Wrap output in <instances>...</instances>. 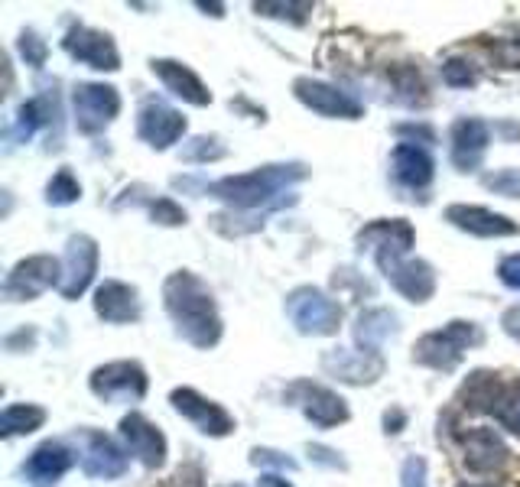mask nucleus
I'll return each mask as SVG.
<instances>
[{"mask_svg":"<svg viewBox=\"0 0 520 487\" xmlns=\"http://www.w3.org/2000/svg\"><path fill=\"white\" fill-rule=\"evenodd\" d=\"M397 134L400 137H423L426 143H433L436 140V134L429 127H413V124H403V127H397Z\"/></svg>","mask_w":520,"mask_h":487,"instance_id":"obj_43","label":"nucleus"},{"mask_svg":"<svg viewBox=\"0 0 520 487\" xmlns=\"http://www.w3.org/2000/svg\"><path fill=\"white\" fill-rule=\"evenodd\" d=\"M494 419L504 426V429H511L520 436V384H507L501 390V397L498 403H494Z\"/></svg>","mask_w":520,"mask_h":487,"instance_id":"obj_29","label":"nucleus"},{"mask_svg":"<svg viewBox=\"0 0 520 487\" xmlns=\"http://www.w3.org/2000/svg\"><path fill=\"white\" fill-rule=\"evenodd\" d=\"M46 423V410L43 406H33V403H13L0 416V432L10 439V436H26V432H36L39 426Z\"/></svg>","mask_w":520,"mask_h":487,"instance_id":"obj_27","label":"nucleus"},{"mask_svg":"<svg viewBox=\"0 0 520 487\" xmlns=\"http://www.w3.org/2000/svg\"><path fill=\"white\" fill-rule=\"evenodd\" d=\"M491 143V127L478 117H462L452 127V163L462 169V173H472L481 163Z\"/></svg>","mask_w":520,"mask_h":487,"instance_id":"obj_18","label":"nucleus"},{"mask_svg":"<svg viewBox=\"0 0 520 487\" xmlns=\"http://www.w3.org/2000/svg\"><path fill=\"white\" fill-rule=\"evenodd\" d=\"M481 338L485 335H481V328L475 322H449L446 328L429 332L416 341L413 361L433 367V371H455L459 361L465 358V351L481 345Z\"/></svg>","mask_w":520,"mask_h":487,"instance_id":"obj_3","label":"nucleus"},{"mask_svg":"<svg viewBox=\"0 0 520 487\" xmlns=\"http://www.w3.org/2000/svg\"><path fill=\"white\" fill-rule=\"evenodd\" d=\"M257 487H293V484H286L280 475H264V478L257 481Z\"/></svg>","mask_w":520,"mask_h":487,"instance_id":"obj_46","label":"nucleus"},{"mask_svg":"<svg viewBox=\"0 0 520 487\" xmlns=\"http://www.w3.org/2000/svg\"><path fill=\"white\" fill-rule=\"evenodd\" d=\"M137 134L156 150H166L186 134V117L163 101H147L137 114Z\"/></svg>","mask_w":520,"mask_h":487,"instance_id":"obj_13","label":"nucleus"},{"mask_svg":"<svg viewBox=\"0 0 520 487\" xmlns=\"http://www.w3.org/2000/svg\"><path fill=\"white\" fill-rule=\"evenodd\" d=\"M65 52L82 65H91L98 72H117L121 69V56H117V46L108 33L88 30V26H75V30L65 33L62 39Z\"/></svg>","mask_w":520,"mask_h":487,"instance_id":"obj_12","label":"nucleus"},{"mask_svg":"<svg viewBox=\"0 0 520 487\" xmlns=\"http://www.w3.org/2000/svg\"><path fill=\"white\" fill-rule=\"evenodd\" d=\"M72 462H75V455L65 449L62 442H43L30 458H26L23 478L30 484H36V487H49L72 468Z\"/></svg>","mask_w":520,"mask_h":487,"instance_id":"obj_23","label":"nucleus"},{"mask_svg":"<svg viewBox=\"0 0 520 487\" xmlns=\"http://www.w3.org/2000/svg\"><path fill=\"white\" fill-rule=\"evenodd\" d=\"M98 273V244L88 234H75L65 244V263H62V283L59 293L65 299H78L91 286Z\"/></svg>","mask_w":520,"mask_h":487,"instance_id":"obj_9","label":"nucleus"},{"mask_svg":"<svg viewBox=\"0 0 520 487\" xmlns=\"http://www.w3.org/2000/svg\"><path fill=\"white\" fill-rule=\"evenodd\" d=\"M166 312L176 322L179 335L195 348H215L221 338V319L212 293L192 273H173L163 286Z\"/></svg>","mask_w":520,"mask_h":487,"instance_id":"obj_1","label":"nucleus"},{"mask_svg":"<svg viewBox=\"0 0 520 487\" xmlns=\"http://www.w3.org/2000/svg\"><path fill=\"white\" fill-rule=\"evenodd\" d=\"M296 98L312 108L322 117H348V121H355L361 117V104L348 95V91L335 88V85H325V82H312V78H296Z\"/></svg>","mask_w":520,"mask_h":487,"instance_id":"obj_14","label":"nucleus"},{"mask_svg":"<svg viewBox=\"0 0 520 487\" xmlns=\"http://www.w3.org/2000/svg\"><path fill=\"white\" fill-rule=\"evenodd\" d=\"M498 276H501V283H504L507 289H517V293H520V254L501 260Z\"/></svg>","mask_w":520,"mask_h":487,"instance_id":"obj_41","label":"nucleus"},{"mask_svg":"<svg viewBox=\"0 0 520 487\" xmlns=\"http://www.w3.org/2000/svg\"><path fill=\"white\" fill-rule=\"evenodd\" d=\"M462 445H465V465L478 471V475H485V471H501L507 465V445L501 442V436L494 429H472L462 436Z\"/></svg>","mask_w":520,"mask_h":487,"instance_id":"obj_22","label":"nucleus"},{"mask_svg":"<svg viewBox=\"0 0 520 487\" xmlns=\"http://www.w3.org/2000/svg\"><path fill=\"white\" fill-rule=\"evenodd\" d=\"M306 179V166L303 163H280V166H264V169H254V173H241V176H225L208 186V195H215V199L228 202L234 208H244V212H251V208H260V205H280L273 202L283 189H290L293 182Z\"/></svg>","mask_w":520,"mask_h":487,"instance_id":"obj_2","label":"nucleus"},{"mask_svg":"<svg viewBox=\"0 0 520 487\" xmlns=\"http://www.w3.org/2000/svg\"><path fill=\"white\" fill-rule=\"evenodd\" d=\"M150 215H153V221H160V225H186V212H182V208L173 202V199H156L153 205H150Z\"/></svg>","mask_w":520,"mask_h":487,"instance_id":"obj_35","label":"nucleus"},{"mask_svg":"<svg viewBox=\"0 0 520 487\" xmlns=\"http://www.w3.org/2000/svg\"><path fill=\"white\" fill-rule=\"evenodd\" d=\"M322 367L332 377L345 380V384H374V380L384 374L381 354H374V351H345V348L325 351Z\"/></svg>","mask_w":520,"mask_h":487,"instance_id":"obj_17","label":"nucleus"},{"mask_svg":"<svg viewBox=\"0 0 520 487\" xmlns=\"http://www.w3.org/2000/svg\"><path fill=\"white\" fill-rule=\"evenodd\" d=\"M387 280L394 283L400 296H407L410 302H426L436 293V273L426 260H397L384 267Z\"/></svg>","mask_w":520,"mask_h":487,"instance_id":"obj_21","label":"nucleus"},{"mask_svg":"<svg viewBox=\"0 0 520 487\" xmlns=\"http://www.w3.org/2000/svg\"><path fill=\"white\" fill-rule=\"evenodd\" d=\"M95 312L101 315L104 322L111 325H127L140 319V299L137 289L117 280H104L95 289Z\"/></svg>","mask_w":520,"mask_h":487,"instance_id":"obj_20","label":"nucleus"},{"mask_svg":"<svg viewBox=\"0 0 520 487\" xmlns=\"http://www.w3.org/2000/svg\"><path fill=\"white\" fill-rule=\"evenodd\" d=\"M59 283H62V263L56 257H26L10 270L4 283V296L13 302L36 299L43 296L49 286H59Z\"/></svg>","mask_w":520,"mask_h":487,"instance_id":"obj_7","label":"nucleus"},{"mask_svg":"<svg viewBox=\"0 0 520 487\" xmlns=\"http://www.w3.org/2000/svg\"><path fill=\"white\" fill-rule=\"evenodd\" d=\"M20 56L26 59V65H33V69H39V65L46 62V43L39 39L36 33H23L20 36Z\"/></svg>","mask_w":520,"mask_h":487,"instance_id":"obj_37","label":"nucleus"},{"mask_svg":"<svg viewBox=\"0 0 520 487\" xmlns=\"http://www.w3.org/2000/svg\"><path fill=\"white\" fill-rule=\"evenodd\" d=\"M397 332V315L387 312V309H368L358 315V328H355V338L361 351H374L384 345V341Z\"/></svg>","mask_w":520,"mask_h":487,"instance_id":"obj_26","label":"nucleus"},{"mask_svg":"<svg viewBox=\"0 0 520 487\" xmlns=\"http://www.w3.org/2000/svg\"><path fill=\"white\" fill-rule=\"evenodd\" d=\"M384 426H387V432H400V426H403V413H400V410L387 413V416H384Z\"/></svg>","mask_w":520,"mask_h":487,"instance_id":"obj_45","label":"nucleus"},{"mask_svg":"<svg viewBox=\"0 0 520 487\" xmlns=\"http://www.w3.org/2000/svg\"><path fill=\"white\" fill-rule=\"evenodd\" d=\"M75 108V124L82 134H101L108 127L117 111H121V95L111 85H75L72 95Z\"/></svg>","mask_w":520,"mask_h":487,"instance_id":"obj_6","label":"nucleus"},{"mask_svg":"<svg viewBox=\"0 0 520 487\" xmlns=\"http://www.w3.org/2000/svg\"><path fill=\"white\" fill-rule=\"evenodd\" d=\"M358 247L371 250L377 267H387V263H397L407 250L413 247V228L403 218L394 221H374L358 234Z\"/></svg>","mask_w":520,"mask_h":487,"instance_id":"obj_11","label":"nucleus"},{"mask_svg":"<svg viewBox=\"0 0 520 487\" xmlns=\"http://www.w3.org/2000/svg\"><path fill=\"white\" fill-rule=\"evenodd\" d=\"M153 72L163 78V85L173 91L176 98L195 104V108H205V104H212V91L202 85V78L195 75L189 65L173 62V59H153Z\"/></svg>","mask_w":520,"mask_h":487,"instance_id":"obj_24","label":"nucleus"},{"mask_svg":"<svg viewBox=\"0 0 520 487\" xmlns=\"http://www.w3.org/2000/svg\"><path fill=\"white\" fill-rule=\"evenodd\" d=\"M257 13H264V17H280V20H306V13L312 10V4H257L254 7Z\"/></svg>","mask_w":520,"mask_h":487,"instance_id":"obj_36","label":"nucleus"},{"mask_svg":"<svg viewBox=\"0 0 520 487\" xmlns=\"http://www.w3.org/2000/svg\"><path fill=\"white\" fill-rule=\"evenodd\" d=\"M309 455L316 458L319 465H329V468H345V462H342V458H335V452L322 449V445H312V449H309Z\"/></svg>","mask_w":520,"mask_h":487,"instance_id":"obj_42","label":"nucleus"},{"mask_svg":"<svg viewBox=\"0 0 520 487\" xmlns=\"http://www.w3.org/2000/svg\"><path fill=\"white\" fill-rule=\"evenodd\" d=\"M400 481L403 487H426V462L420 455H410L400 468Z\"/></svg>","mask_w":520,"mask_h":487,"instance_id":"obj_38","label":"nucleus"},{"mask_svg":"<svg viewBox=\"0 0 520 487\" xmlns=\"http://www.w3.org/2000/svg\"><path fill=\"white\" fill-rule=\"evenodd\" d=\"M169 400H173V410L186 416L189 423L199 426V432H205V436H228V432L234 429V419L221 410L218 403L205 400L202 393H195L189 387L173 390V397Z\"/></svg>","mask_w":520,"mask_h":487,"instance_id":"obj_15","label":"nucleus"},{"mask_svg":"<svg viewBox=\"0 0 520 487\" xmlns=\"http://www.w3.org/2000/svg\"><path fill=\"white\" fill-rule=\"evenodd\" d=\"M221 156H225V147L212 137H199V140H192L189 147H182V160L186 163H215Z\"/></svg>","mask_w":520,"mask_h":487,"instance_id":"obj_31","label":"nucleus"},{"mask_svg":"<svg viewBox=\"0 0 520 487\" xmlns=\"http://www.w3.org/2000/svg\"><path fill=\"white\" fill-rule=\"evenodd\" d=\"M251 462H254V465L280 468V471H296L293 458H286V455H280V452H270V449H254V452H251Z\"/></svg>","mask_w":520,"mask_h":487,"instance_id":"obj_40","label":"nucleus"},{"mask_svg":"<svg viewBox=\"0 0 520 487\" xmlns=\"http://www.w3.org/2000/svg\"><path fill=\"white\" fill-rule=\"evenodd\" d=\"M286 397L303 406L306 419H309L312 426H319V429H332V426L345 423V419H348L345 400L338 397L335 390H329V387H319V384H309V380H299V384H293L290 390H286Z\"/></svg>","mask_w":520,"mask_h":487,"instance_id":"obj_10","label":"nucleus"},{"mask_svg":"<svg viewBox=\"0 0 520 487\" xmlns=\"http://www.w3.org/2000/svg\"><path fill=\"white\" fill-rule=\"evenodd\" d=\"M504 332L511 338H520V306L511 309V312H504Z\"/></svg>","mask_w":520,"mask_h":487,"instance_id":"obj_44","label":"nucleus"},{"mask_svg":"<svg viewBox=\"0 0 520 487\" xmlns=\"http://www.w3.org/2000/svg\"><path fill=\"white\" fill-rule=\"evenodd\" d=\"M394 85H397V91H403V98H407L410 104L416 98H423V91H426L423 78L413 65H400V69H394Z\"/></svg>","mask_w":520,"mask_h":487,"instance_id":"obj_33","label":"nucleus"},{"mask_svg":"<svg viewBox=\"0 0 520 487\" xmlns=\"http://www.w3.org/2000/svg\"><path fill=\"white\" fill-rule=\"evenodd\" d=\"M442 82L452 88H468L478 82V69L465 59H449V62H442Z\"/></svg>","mask_w":520,"mask_h":487,"instance_id":"obj_32","label":"nucleus"},{"mask_svg":"<svg viewBox=\"0 0 520 487\" xmlns=\"http://www.w3.org/2000/svg\"><path fill=\"white\" fill-rule=\"evenodd\" d=\"M286 315L303 335H335L338 325H342V309L338 302L329 299L322 289L299 286L286 299Z\"/></svg>","mask_w":520,"mask_h":487,"instance_id":"obj_4","label":"nucleus"},{"mask_svg":"<svg viewBox=\"0 0 520 487\" xmlns=\"http://www.w3.org/2000/svg\"><path fill=\"white\" fill-rule=\"evenodd\" d=\"M446 218L455 228L475 234V238H511V234L520 231L511 218L491 212V208H478V205H452V208H446Z\"/></svg>","mask_w":520,"mask_h":487,"instance_id":"obj_19","label":"nucleus"},{"mask_svg":"<svg viewBox=\"0 0 520 487\" xmlns=\"http://www.w3.org/2000/svg\"><path fill=\"white\" fill-rule=\"evenodd\" d=\"M485 186L507 199H520V169H501V173L485 176Z\"/></svg>","mask_w":520,"mask_h":487,"instance_id":"obj_34","label":"nucleus"},{"mask_svg":"<svg viewBox=\"0 0 520 487\" xmlns=\"http://www.w3.org/2000/svg\"><path fill=\"white\" fill-rule=\"evenodd\" d=\"M491 52H494V59L504 65V69H520V36L501 39V43L494 46Z\"/></svg>","mask_w":520,"mask_h":487,"instance_id":"obj_39","label":"nucleus"},{"mask_svg":"<svg viewBox=\"0 0 520 487\" xmlns=\"http://www.w3.org/2000/svg\"><path fill=\"white\" fill-rule=\"evenodd\" d=\"M121 436L127 442V452L134 455L140 465L160 468L166 462V439L147 416H140V413L124 416L121 419Z\"/></svg>","mask_w":520,"mask_h":487,"instance_id":"obj_16","label":"nucleus"},{"mask_svg":"<svg viewBox=\"0 0 520 487\" xmlns=\"http://www.w3.org/2000/svg\"><path fill=\"white\" fill-rule=\"evenodd\" d=\"M468 487H494V484H468Z\"/></svg>","mask_w":520,"mask_h":487,"instance_id":"obj_47","label":"nucleus"},{"mask_svg":"<svg viewBox=\"0 0 520 487\" xmlns=\"http://www.w3.org/2000/svg\"><path fill=\"white\" fill-rule=\"evenodd\" d=\"M75 439H78V462H82V471L88 478L111 481L127 471V455L117 449V442L104 436V432L82 429Z\"/></svg>","mask_w":520,"mask_h":487,"instance_id":"obj_8","label":"nucleus"},{"mask_svg":"<svg viewBox=\"0 0 520 487\" xmlns=\"http://www.w3.org/2000/svg\"><path fill=\"white\" fill-rule=\"evenodd\" d=\"M394 179L403 189H426L433 182V160L416 143H397L394 150Z\"/></svg>","mask_w":520,"mask_h":487,"instance_id":"obj_25","label":"nucleus"},{"mask_svg":"<svg viewBox=\"0 0 520 487\" xmlns=\"http://www.w3.org/2000/svg\"><path fill=\"white\" fill-rule=\"evenodd\" d=\"M91 393L104 403H137L147 393V374L134 361L104 364L91 374Z\"/></svg>","mask_w":520,"mask_h":487,"instance_id":"obj_5","label":"nucleus"},{"mask_svg":"<svg viewBox=\"0 0 520 487\" xmlns=\"http://www.w3.org/2000/svg\"><path fill=\"white\" fill-rule=\"evenodd\" d=\"M78 195H82V186H78V179L72 176V169H59L46 186L49 205H72L78 202Z\"/></svg>","mask_w":520,"mask_h":487,"instance_id":"obj_30","label":"nucleus"},{"mask_svg":"<svg viewBox=\"0 0 520 487\" xmlns=\"http://www.w3.org/2000/svg\"><path fill=\"white\" fill-rule=\"evenodd\" d=\"M49 121L46 117V101L39 98V101H26L23 108L17 111V121H13V127L7 130L10 137H17V140H30L36 134V127H43Z\"/></svg>","mask_w":520,"mask_h":487,"instance_id":"obj_28","label":"nucleus"}]
</instances>
